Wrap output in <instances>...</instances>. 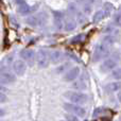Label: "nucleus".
Instances as JSON below:
<instances>
[{"label":"nucleus","instance_id":"obj_1","mask_svg":"<svg viewBox=\"0 0 121 121\" xmlns=\"http://www.w3.org/2000/svg\"><path fill=\"white\" fill-rule=\"evenodd\" d=\"M71 103H74V104H83L87 101L88 97L85 94H82V92H78V91H68L64 95Z\"/></svg>","mask_w":121,"mask_h":121},{"label":"nucleus","instance_id":"obj_2","mask_svg":"<svg viewBox=\"0 0 121 121\" xmlns=\"http://www.w3.org/2000/svg\"><path fill=\"white\" fill-rule=\"evenodd\" d=\"M36 60L40 68H46L48 67L49 62H50V53H48L46 50L40 49L36 54Z\"/></svg>","mask_w":121,"mask_h":121},{"label":"nucleus","instance_id":"obj_3","mask_svg":"<svg viewBox=\"0 0 121 121\" xmlns=\"http://www.w3.org/2000/svg\"><path fill=\"white\" fill-rule=\"evenodd\" d=\"M109 52V47L104 45L103 43H101L100 45L96 47V50L94 53V62H98L102 57H105Z\"/></svg>","mask_w":121,"mask_h":121},{"label":"nucleus","instance_id":"obj_4","mask_svg":"<svg viewBox=\"0 0 121 121\" xmlns=\"http://www.w3.org/2000/svg\"><path fill=\"white\" fill-rule=\"evenodd\" d=\"M65 109L68 112H71V113L73 114V115H77L78 117H85L86 115V109L83 108L82 106H80V105L78 104H74V103H66V104L64 105Z\"/></svg>","mask_w":121,"mask_h":121},{"label":"nucleus","instance_id":"obj_5","mask_svg":"<svg viewBox=\"0 0 121 121\" xmlns=\"http://www.w3.org/2000/svg\"><path fill=\"white\" fill-rule=\"evenodd\" d=\"M26 69H27V65L21 60H15L14 64H13V70L17 75H22L26 72Z\"/></svg>","mask_w":121,"mask_h":121},{"label":"nucleus","instance_id":"obj_6","mask_svg":"<svg viewBox=\"0 0 121 121\" xmlns=\"http://www.w3.org/2000/svg\"><path fill=\"white\" fill-rule=\"evenodd\" d=\"M116 65H117V60L114 59V57H111V59H107L106 60H104L102 63V65L100 67V70L102 72H107V71L115 68Z\"/></svg>","mask_w":121,"mask_h":121},{"label":"nucleus","instance_id":"obj_7","mask_svg":"<svg viewBox=\"0 0 121 121\" xmlns=\"http://www.w3.org/2000/svg\"><path fill=\"white\" fill-rule=\"evenodd\" d=\"M79 74H80V68L79 67H73L70 70L67 71L64 79H65V81L70 82V81H73V80L77 79V78L79 77Z\"/></svg>","mask_w":121,"mask_h":121},{"label":"nucleus","instance_id":"obj_8","mask_svg":"<svg viewBox=\"0 0 121 121\" xmlns=\"http://www.w3.org/2000/svg\"><path fill=\"white\" fill-rule=\"evenodd\" d=\"M20 56L26 62H29L30 64H32V62L34 60V57H35V52L32 49H23L20 52Z\"/></svg>","mask_w":121,"mask_h":121},{"label":"nucleus","instance_id":"obj_9","mask_svg":"<svg viewBox=\"0 0 121 121\" xmlns=\"http://www.w3.org/2000/svg\"><path fill=\"white\" fill-rule=\"evenodd\" d=\"M0 81L2 84H10L15 81V75L9 71H2L0 74Z\"/></svg>","mask_w":121,"mask_h":121},{"label":"nucleus","instance_id":"obj_10","mask_svg":"<svg viewBox=\"0 0 121 121\" xmlns=\"http://www.w3.org/2000/svg\"><path fill=\"white\" fill-rule=\"evenodd\" d=\"M63 57H64V55L59 50H54L50 53V60L53 64H59L60 60H63Z\"/></svg>","mask_w":121,"mask_h":121},{"label":"nucleus","instance_id":"obj_11","mask_svg":"<svg viewBox=\"0 0 121 121\" xmlns=\"http://www.w3.org/2000/svg\"><path fill=\"white\" fill-rule=\"evenodd\" d=\"M54 16V25L59 30L62 29L63 27V14L60 12H53Z\"/></svg>","mask_w":121,"mask_h":121},{"label":"nucleus","instance_id":"obj_12","mask_svg":"<svg viewBox=\"0 0 121 121\" xmlns=\"http://www.w3.org/2000/svg\"><path fill=\"white\" fill-rule=\"evenodd\" d=\"M84 79H85V77H84V75L82 78H80V80H78L75 83L72 84V87L75 88V89H78V90L85 89V88L87 87V84H86V81H84Z\"/></svg>","mask_w":121,"mask_h":121},{"label":"nucleus","instance_id":"obj_13","mask_svg":"<svg viewBox=\"0 0 121 121\" xmlns=\"http://www.w3.org/2000/svg\"><path fill=\"white\" fill-rule=\"evenodd\" d=\"M17 11H18V13L20 15H28L30 12H31V9H30V6L28 5L27 3H25V2H21V3H19L18 8H17Z\"/></svg>","mask_w":121,"mask_h":121},{"label":"nucleus","instance_id":"obj_14","mask_svg":"<svg viewBox=\"0 0 121 121\" xmlns=\"http://www.w3.org/2000/svg\"><path fill=\"white\" fill-rule=\"evenodd\" d=\"M121 89V82H113L106 86V90L109 92H116Z\"/></svg>","mask_w":121,"mask_h":121},{"label":"nucleus","instance_id":"obj_15","mask_svg":"<svg viewBox=\"0 0 121 121\" xmlns=\"http://www.w3.org/2000/svg\"><path fill=\"white\" fill-rule=\"evenodd\" d=\"M105 17H107L105 11L104 10H99V11H97V12L94 14V16H92V21H94V22H98V21L102 20V19L105 18Z\"/></svg>","mask_w":121,"mask_h":121},{"label":"nucleus","instance_id":"obj_16","mask_svg":"<svg viewBox=\"0 0 121 121\" xmlns=\"http://www.w3.org/2000/svg\"><path fill=\"white\" fill-rule=\"evenodd\" d=\"M27 23L32 27H36V26L39 25V18L37 16H30L27 19Z\"/></svg>","mask_w":121,"mask_h":121},{"label":"nucleus","instance_id":"obj_17","mask_svg":"<svg viewBox=\"0 0 121 121\" xmlns=\"http://www.w3.org/2000/svg\"><path fill=\"white\" fill-rule=\"evenodd\" d=\"M115 42H116L115 37H114V36H112V35L105 36V37L103 38V40H102L103 44L106 45V46H108V47H111L112 45H114V43H115Z\"/></svg>","mask_w":121,"mask_h":121},{"label":"nucleus","instance_id":"obj_18","mask_svg":"<svg viewBox=\"0 0 121 121\" xmlns=\"http://www.w3.org/2000/svg\"><path fill=\"white\" fill-rule=\"evenodd\" d=\"M75 26H77V22L73 19H69V20H67L66 25H65V30L71 31V30H73L75 28Z\"/></svg>","mask_w":121,"mask_h":121},{"label":"nucleus","instance_id":"obj_19","mask_svg":"<svg viewBox=\"0 0 121 121\" xmlns=\"http://www.w3.org/2000/svg\"><path fill=\"white\" fill-rule=\"evenodd\" d=\"M70 67V63H65V64H63L62 66H60V67H57V69H56V72L57 73H63V72H65V71H68V68Z\"/></svg>","mask_w":121,"mask_h":121},{"label":"nucleus","instance_id":"obj_20","mask_svg":"<svg viewBox=\"0 0 121 121\" xmlns=\"http://www.w3.org/2000/svg\"><path fill=\"white\" fill-rule=\"evenodd\" d=\"M103 10L105 11V13H106V15L108 16V15H111V13H112V11L114 10V6L112 5L109 2H106V3L104 4V9Z\"/></svg>","mask_w":121,"mask_h":121},{"label":"nucleus","instance_id":"obj_21","mask_svg":"<svg viewBox=\"0 0 121 121\" xmlns=\"http://www.w3.org/2000/svg\"><path fill=\"white\" fill-rule=\"evenodd\" d=\"M112 75H113L114 79L116 80H121V68H117L112 72Z\"/></svg>","mask_w":121,"mask_h":121},{"label":"nucleus","instance_id":"obj_22","mask_svg":"<svg viewBox=\"0 0 121 121\" xmlns=\"http://www.w3.org/2000/svg\"><path fill=\"white\" fill-rule=\"evenodd\" d=\"M66 119L67 121H80L77 115H68V114L66 115Z\"/></svg>","mask_w":121,"mask_h":121},{"label":"nucleus","instance_id":"obj_23","mask_svg":"<svg viewBox=\"0 0 121 121\" xmlns=\"http://www.w3.org/2000/svg\"><path fill=\"white\" fill-rule=\"evenodd\" d=\"M82 38H83V35H78V36H75L74 38H72L71 43H79L82 40Z\"/></svg>","mask_w":121,"mask_h":121},{"label":"nucleus","instance_id":"obj_24","mask_svg":"<svg viewBox=\"0 0 121 121\" xmlns=\"http://www.w3.org/2000/svg\"><path fill=\"white\" fill-rule=\"evenodd\" d=\"M115 21H116V23H117V25L121 26V14H118L117 16H116Z\"/></svg>","mask_w":121,"mask_h":121},{"label":"nucleus","instance_id":"obj_25","mask_svg":"<svg viewBox=\"0 0 121 121\" xmlns=\"http://www.w3.org/2000/svg\"><path fill=\"white\" fill-rule=\"evenodd\" d=\"M0 97H1V103L5 102V97H4V95L1 94V95H0Z\"/></svg>","mask_w":121,"mask_h":121},{"label":"nucleus","instance_id":"obj_26","mask_svg":"<svg viewBox=\"0 0 121 121\" xmlns=\"http://www.w3.org/2000/svg\"><path fill=\"white\" fill-rule=\"evenodd\" d=\"M118 99H119V100H120V102H121V94L119 95V96H118Z\"/></svg>","mask_w":121,"mask_h":121},{"label":"nucleus","instance_id":"obj_27","mask_svg":"<svg viewBox=\"0 0 121 121\" xmlns=\"http://www.w3.org/2000/svg\"><path fill=\"white\" fill-rule=\"evenodd\" d=\"M89 1H90V2H92V1H95V0H89Z\"/></svg>","mask_w":121,"mask_h":121},{"label":"nucleus","instance_id":"obj_28","mask_svg":"<svg viewBox=\"0 0 121 121\" xmlns=\"http://www.w3.org/2000/svg\"><path fill=\"white\" fill-rule=\"evenodd\" d=\"M62 121H65V120H62Z\"/></svg>","mask_w":121,"mask_h":121}]
</instances>
